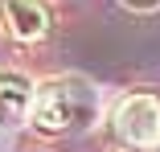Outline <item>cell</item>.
<instances>
[{
  "mask_svg": "<svg viewBox=\"0 0 160 152\" xmlns=\"http://www.w3.org/2000/svg\"><path fill=\"white\" fill-rule=\"evenodd\" d=\"M29 119H33L37 132H70L94 119V90L82 78H49L33 90V103H29Z\"/></svg>",
  "mask_w": 160,
  "mask_h": 152,
  "instance_id": "obj_1",
  "label": "cell"
},
{
  "mask_svg": "<svg viewBox=\"0 0 160 152\" xmlns=\"http://www.w3.org/2000/svg\"><path fill=\"white\" fill-rule=\"evenodd\" d=\"M115 132L136 148L156 144L160 140V103L152 95H127L115 111Z\"/></svg>",
  "mask_w": 160,
  "mask_h": 152,
  "instance_id": "obj_2",
  "label": "cell"
},
{
  "mask_svg": "<svg viewBox=\"0 0 160 152\" xmlns=\"http://www.w3.org/2000/svg\"><path fill=\"white\" fill-rule=\"evenodd\" d=\"M0 25L17 41H37L49 33V8L41 0H4L0 4Z\"/></svg>",
  "mask_w": 160,
  "mask_h": 152,
  "instance_id": "obj_3",
  "label": "cell"
},
{
  "mask_svg": "<svg viewBox=\"0 0 160 152\" xmlns=\"http://www.w3.org/2000/svg\"><path fill=\"white\" fill-rule=\"evenodd\" d=\"M33 103V82L17 70H0V124H17Z\"/></svg>",
  "mask_w": 160,
  "mask_h": 152,
  "instance_id": "obj_4",
  "label": "cell"
},
{
  "mask_svg": "<svg viewBox=\"0 0 160 152\" xmlns=\"http://www.w3.org/2000/svg\"><path fill=\"white\" fill-rule=\"evenodd\" d=\"M123 4H127V8H156L160 0H123Z\"/></svg>",
  "mask_w": 160,
  "mask_h": 152,
  "instance_id": "obj_5",
  "label": "cell"
},
{
  "mask_svg": "<svg viewBox=\"0 0 160 152\" xmlns=\"http://www.w3.org/2000/svg\"><path fill=\"white\" fill-rule=\"evenodd\" d=\"M0 4H4V0H0Z\"/></svg>",
  "mask_w": 160,
  "mask_h": 152,
  "instance_id": "obj_6",
  "label": "cell"
}]
</instances>
